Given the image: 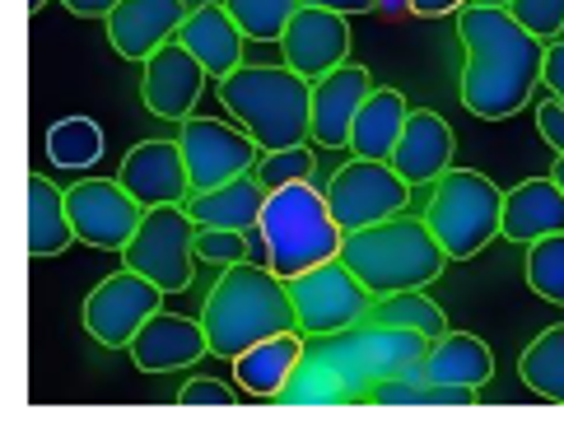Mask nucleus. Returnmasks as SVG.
<instances>
[{
	"label": "nucleus",
	"instance_id": "1",
	"mask_svg": "<svg viewBox=\"0 0 564 424\" xmlns=\"http://www.w3.org/2000/svg\"><path fill=\"white\" fill-rule=\"evenodd\" d=\"M457 43H462V108L480 121H509L532 104L541 85L546 47L528 33L509 10L499 6H462L457 10Z\"/></svg>",
	"mask_w": 564,
	"mask_h": 424
},
{
	"label": "nucleus",
	"instance_id": "2",
	"mask_svg": "<svg viewBox=\"0 0 564 424\" xmlns=\"http://www.w3.org/2000/svg\"><path fill=\"white\" fill-rule=\"evenodd\" d=\"M200 327H206L210 355L229 359V363L243 355V350H252L257 340L280 336V331H299L290 280L275 275L271 267L234 261V267L219 271L215 290L206 294Z\"/></svg>",
	"mask_w": 564,
	"mask_h": 424
},
{
	"label": "nucleus",
	"instance_id": "3",
	"mask_svg": "<svg viewBox=\"0 0 564 424\" xmlns=\"http://www.w3.org/2000/svg\"><path fill=\"white\" fill-rule=\"evenodd\" d=\"M215 94L238 127H243L261 154L290 150L313 140V79H304L290 66H238L234 75L215 79Z\"/></svg>",
	"mask_w": 564,
	"mask_h": 424
},
{
	"label": "nucleus",
	"instance_id": "4",
	"mask_svg": "<svg viewBox=\"0 0 564 424\" xmlns=\"http://www.w3.org/2000/svg\"><path fill=\"white\" fill-rule=\"evenodd\" d=\"M340 261L373 290V298H382V294L434 285L443 267H448V252H443V242L434 238L425 219L392 215L382 225L340 238Z\"/></svg>",
	"mask_w": 564,
	"mask_h": 424
},
{
	"label": "nucleus",
	"instance_id": "5",
	"mask_svg": "<svg viewBox=\"0 0 564 424\" xmlns=\"http://www.w3.org/2000/svg\"><path fill=\"white\" fill-rule=\"evenodd\" d=\"M261 252H267L275 275H304L317 261L340 257V238L346 229L336 225V215L327 206V192L313 187V177L290 182V187L267 192V206H261Z\"/></svg>",
	"mask_w": 564,
	"mask_h": 424
},
{
	"label": "nucleus",
	"instance_id": "6",
	"mask_svg": "<svg viewBox=\"0 0 564 424\" xmlns=\"http://www.w3.org/2000/svg\"><path fill=\"white\" fill-rule=\"evenodd\" d=\"M503 192L476 168H448L434 182V196L425 206V225L443 242L448 261H471L499 238Z\"/></svg>",
	"mask_w": 564,
	"mask_h": 424
},
{
	"label": "nucleus",
	"instance_id": "7",
	"mask_svg": "<svg viewBox=\"0 0 564 424\" xmlns=\"http://www.w3.org/2000/svg\"><path fill=\"white\" fill-rule=\"evenodd\" d=\"M290 294H294V313H299V331L304 336H336L359 327L365 317H373V290L359 280L346 261H317L313 271L290 275Z\"/></svg>",
	"mask_w": 564,
	"mask_h": 424
},
{
	"label": "nucleus",
	"instance_id": "8",
	"mask_svg": "<svg viewBox=\"0 0 564 424\" xmlns=\"http://www.w3.org/2000/svg\"><path fill=\"white\" fill-rule=\"evenodd\" d=\"M196 233H200V225L187 215V206H150L135 238L122 248V257L131 271L150 275L164 294H183V290H192Z\"/></svg>",
	"mask_w": 564,
	"mask_h": 424
},
{
	"label": "nucleus",
	"instance_id": "9",
	"mask_svg": "<svg viewBox=\"0 0 564 424\" xmlns=\"http://www.w3.org/2000/svg\"><path fill=\"white\" fill-rule=\"evenodd\" d=\"M327 206L336 215V225L355 233V229H369L382 225L392 215H406L411 206V182L401 177L388 159H350L340 164L327 182Z\"/></svg>",
	"mask_w": 564,
	"mask_h": 424
},
{
	"label": "nucleus",
	"instance_id": "10",
	"mask_svg": "<svg viewBox=\"0 0 564 424\" xmlns=\"http://www.w3.org/2000/svg\"><path fill=\"white\" fill-rule=\"evenodd\" d=\"M164 308V290L154 285L150 275H140L131 267H122L117 275H104L98 290H89L85 298V327L98 346L108 350H127L135 331Z\"/></svg>",
	"mask_w": 564,
	"mask_h": 424
},
{
	"label": "nucleus",
	"instance_id": "11",
	"mask_svg": "<svg viewBox=\"0 0 564 424\" xmlns=\"http://www.w3.org/2000/svg\"><path fill=\"white\" fill-rule=\"evenodd\" d=\"M66 206L75 238L98 252H122L145 219V206L122 187V177H79L66 187Z\"/></svg>",
	"mask_w": 564,
	"mask_h": 424
},
{
	"label": "nucleus",
	"instance_id": "12",
	"mask_svg": "<svg viewBox=\"0 0 564 424\" xmlns=\"http://www.w3.org/2000/svg\"><path fill=\"white\" fill-rule=\"evenodd\" d=\"M177 127H183L177 131V145H183V159H187L192 192H210L229 177L257 173L261 145L243 127H229V121H215V117H187Z\"/></svg>",
	"mask_w": 564,
	"mask_h": 424
},
{
	"label": "nucleus",
	"instance_id": "13",
	"mask_svg": "<svg viewBox=\"0 0 564 424\" xmlns=\"http://www.w3.org/2000/svg\"><path fill=\"white\" fill-rule=\"evenodd\" d=\"M280 52H285L290 70H299L304 79H322L327 70L350 61V19L336 10L304 6L290 19L285 37H280Z\"/></svg>",
	"mask_w": 564,
	"mask_h": 424
},
{
	"label": "nucleus",
	"instance_id": "14",
	"mask_svg": "<svg viewBox=\"0 0 564 424\" xmlns=\"http://www.w3.org/2000/svg\"><path fill=\"white\" fill-rule=\"evenodd\" d=\"M122 187L140 200V206H187L192 196V173L177 140H140L122 159Z\"/></svg>",
	"mask_w": 564,
	"mask_h": 424
},
{
	"label": "nucleus",
	"instance_id": "15",
	"mask_svg": "<svg viewBox=\"0 0 564 424\" xmlns=\"http://www.w3.org/2000/svg\"><path fill=\"white\" fill-rule=\"evenodd\" d=\"M187 14H192L187 0H122V6L104 19L108 43L122 61H140V66H145L159 47L183 33Z\"/></svg>",
	"mask_w": 564,
	"mask_h": 424
},
{
	"label": "nucleus",
	"instance_id": "16",
	"mask_svg": "<svg viewBox=\"0 0 564 424\" xmlns=\"http://www.w3.org/2000/svg\"><path fill=\"white\" fill-rule=\"evenodd\" d=\"M210 70L200 66V61L177 43H164L150 61H145V79H140V98H145V108L164 121H187L200 89H206Z\"/></svg>",
	"mask_w": 564,
	"mask_h": 424
},
{
	"label": "nucleus",
	"instance_id": "17",
	"mask_svg": "<svg viewBox=\"0 0 564 424\" xmlns=\"http://www.w3.org/2000/svg\"><path fill=\"white\" fill-rule=\"evenodd\" d=\"M373 94V75L365 66H346L327 70L322 79H313V140L322 150H346L355 117L365 108V98Z\"/></svg>",
	"mask_w": 564,
	"mask_h": 424
},
{
	"label": "nucleus",
	"instance_id": "18",
	"mask_svg": "<svg viewBox=\"0 0 564 424\" xmlns=\"http://www.w3.org/2000/svg\"><path fill=\"white\" fill-rule=\"evenodd\" d=\"M131 363L140 373H173V369H187L200 355H210V340L200 317H177L159 308L145 327L135 331V340L127 346Z\"/></svg>",
	"mask_w": 564,
	"mask_h": 424
},
{
	"label": "nucleus",
	"instance_id": "19",
	"mask_svg": "<svg viewBox=\"0 0 564 424\" xmlns=\"http://www.w3.org/2000/svg\"><path fill=\"white\" fill-rule=\"evenodd\" d=\"M392 168L411 182V187H434V182L453 168V127L438 112L411 108L406 131H401L392 150Z\"/></svg>",
	"mask_w": 564,
	"mask_h": 424
},
{
	"label": "nucleus",
	"instance_id": "20",
	"mask_svg": "<svg viewBox=\"0 0 564 424\" xmlns=\"http://www.w3.org/2000/svg\"><path fill=\"white\" fill-rule=\"evenodd\" d=\"M177 43H183L200 66L210 70V79H225L243 66V29H238V19L225 10V6H210V0H196L183 33H177Z\"/></svg>",
	"mask_w": 564,
	"mask_h": 424
},
{
	"label": "nucleus",
	"instance_id": "21",
	"mask_svg": "<svg viewBox=\"0 0 564 424\" xmlns=\"http://www.w3.org/2000/svg\"><path fill=\"white\" fill-rule=\"evenodd\" d=\"M546 233H564V192L555 177H528V182H518L513 192H503L499 238L536 242Z\"/></svg>",
	"mask_w": 564,
	"mask_h": 424
},
{
	"label": "nucleus",
	"instance_id": "22",
	"mask_svg": "<svg viewBox=\"0 0 564 424\" xmlns=\"http://www.w3.org/2000/svg\"><path fill=\"white\" fill-rule=\"evenodd\" d=\"M261 206H267V187H261L257 173L229 177L210 192H192L187 196V215L200 229H238L252 233L261 225Z\"/></svg>",
	"mask_w": 564,
	"mask_h": 424
},
{
	"label": "nucleus",
	"instance_id": "23",
	"mask_svg": "<svg viewBox=\"0 0 564 424\" xmlns=\"http://www.w3.org/2000/svg\"><path fill=\"white\" fill-rule=\"evenodd\" d=\"M425 382H457V388H486L495 378V355L480 336L471 331H443L430 340L425 359L415 363Z\"/></svg>",
	"mask_w": 564,
	"mask_h": 424
},
{
	"label": "nucleus",
	"instance_id": "24",
	"mask_svg": "<svg viewBox=\"0 0 564 424\" xmlns=\"http://www.w3.org/2000/svg\"><path fill=\"white\" fill-rule=\"evenodd\" d=\"M299 363H304V336L280 331V336L257 340L252 350L238 355L234 359V378H238V388L252 392V396H280L290 388Z\"/></svg>",
	"mask_w": 564,
	"mask_h": 424
},
{
	"label": "nucleus",
	"instance_id": "25",
	"mask_svg": "<svg viewBox=\"0 0 564 424\" xmlns=\"http://www.w3.org/2000/svg\"><path fill=\"white\" fill-rule=\"evenodd\" d=\"M406 94L388 89V85H373V94L365 98V108L355 117V131H350V154L359 159H388L392 164V150L401 131H406Z\"/></svg>",
	"mask_w": 564,
	"mask_h": 424
},
{
	"label": "nucleus",
	"instance_id": "26",
	"mask_svg": "<svg viewBox=\"0 0 564 424\" xmlns=\"http://www.w3.org/2000/svg\"><path fill=\"white\" fill-rule=\"evenodd\" d=\"M75 238L70 225V206H66V192L52 187L47 173H29V257H56L66 252Z\"/></svg>",
	"mask_w": 564,
	"mask_h": 424
},
{
	"label": "nucleus",
	"instance_id": "27",
	"mask_svg": "<svg viewBox=\"0 0 564 424\" xmlns=\"http://www.w3.org/2000/svg\"><path fill=\"white\" fill-rule=\"evenodd\" d=\"M104 150H108V140L94 117H62V121H52V131H47V159H52V168H62V173L94 168L98 159H104Z\"/></svg>",
	"mask_w": 564,
	"mask_h": 424
},
{
	"label": "nucleus",
	"instance_id": "28",
	"mask_svg": "<svg viewBox=\"0 0 564 424\" xmlns=\"http://www.w3.org/2000/svg\"><path fill=\"white\" fill-rule=\"evenodd\" d=\"M373 322L378 327H401V331H420L425 340H438L448 331V313L425 294V290H401V294H382L373 303Z\"/></svg>",
	"mask_w": 564,
	"mask_h": 424
},
{
	"label": "nucleus",
	"instance_id": "29",
	"mask_svg": "<svg viewBox=\"0 0 564 424\" xmlns=\"http://www.w3.org/2000/svg\"><path fill=\"white\" fill-rule=\"evenodd\" d=\"M522 388L546 401H564V327H546L518 359Z\"/></svg>",
	"mask_w": 564,
	"mask_h": 424
},
{
	"label": "nucleus",
	"instance_id": "30",
	"mask_svg": "<svg viewBox=\"0 0 564 424\" xmlns=\"http://www.w3.org/2000/svg\"><path fill=\"white\" fill-rule=\"evenodd\" d=\"M219 6L238 19V29L252 43H280L290 19L304 10V0H219Z\"/></svg>",
	"mask_w": 564,
	"mask_h": 424
},
{
	"label": "nucleus",
	"instance_id": "31",
	"mask_svg": "<svg viewBox=\"0 0 564 424\" xmlns=\"http://www.w3.org/2000/svg\"><path fill=\"white\" fill-rule=\"evenodd\" d=\"M528 285L564 308V233H546L528 242Z\"/></svg>",
	"mask_w": 564,
	"mask_h": 424
},
{
	"label": "nucleus",
	"instance_id": "32",
	"mask_svg": "<svg viewBox=\"0 0 564 424\" xmlns=\"http://www.w3.org/2000/svg\"><path fill=\"white\" fill-rule=\"evenodd\" d=\"M261 187L275 192V187H290V182H304L313 177V150L308 145H290V150H267L257 164Z\"/></svg>",
	"mask_w": 564,
	"mask_h": 424
},
{
	"label": "nucleus",
	"instance_id": "33",
	"mask_svg": "<svg viewBox=\"0 0 564 424\" xmlns=\"http://www.w3.org/2000/svg\"><path fill=\"white\" fill-rule=\"evenodd\" d=\"M509 14L528 33H536L541 43H555V37H564V0H513Z\"/></svg>",
	"mask_w": 564,
	"mask_h": 424
},
{
	"label": "nucleus",
	"instance_id": "34",
	"mask_svg": "<svg viewBox=\"0 0 564 424\" xmlns=\"http://www.w3.org/2000/svg\"><path fill=\"white\" fill-rule=\"evenodd\" d=\"M196 257L206 267H234V261H248V233L238 229H200L196 233Z\"/></svg>",
	"mask_w": 564,
	"mask_h": 424
},
{
	"label": "nucleus",
	"instance_id": "35",
	"mask_svg": "<svg viewBox=\"0 0 564 424\" xmlns=\"http://www.w3.org/2000/svg\"><path fill=\"white\" fill-rule=\"evenodd\" d=\"M177 401H183V406H234L238 392L219 378H192L177 388Z\"/></svg>",
	"mask_w": 564,
	"mask_h": 424
},
{
	"label": "nucleus",
	"instance_id": "36",
	"mask_svg": "<svg viewBox=\"0 0 564 424\" xmlns=\"http://www.w3.org/2000/svg\"><path fill=\"white\" fill-rule=\"evenodd\" d=\"M373 401H382V406H425V378H382Z\"/></svg>",
	"mask_w": 564,
	"mask_h": 424
},
{
	"label": "nucleus",
	"instance_id": "37",
	"mask_svg": "<svg viewBox=\"0 0 564 424\" xmlns=\"http://www.w3.org/2000/svg\"><path fill=\"white\" fill-rule=\"evenodd\" d=\"M536 127H541V140H546L555 154H564V104L560 98H546V104L536 108Z\"/></svg>",
	"mask_w": 564,
	"mask_h": 424
},
{
	"label": "nucleus",
	"instance_id": "38",
	"mask_svg": "<svg viewBox=\"0 0 564 424\" xmlns=\"http://www.w3.org/2000/svg\"><path fill=\"white\" fill-rule=\"evenodd\" d=\"M541 85L551 89V98L564 104V37L546 43V61H541Z\"/></svg>",
	"mask_w": 564,
	"mask_h": 424
},
{
	"label": "nucleus",
	"instance_id": "39",
	"mask_svg": "<svg viewBox=\"0 0 564 424\" xmlns=\"http://www.w3.org/2000/svg\"><path fill=\"white\" fill-rule=\"evenodd\" d=\"M62 6L70 10V14H79V19H108L122 0H62Z\"/></svg>",
	"mask_w": 564,
	"mask_h": 424
},
{
	"label": "nucleus",
	"instance_id": "40",
	"mask_svg": "<svg viewBox=\"0 0 564 424\" xmlns=\"http://www.w3.org/2000/svg\"><path fill=\"white\" fill-rule=\"evenodd\" d=\"M462 6H471V0H411V10H415V14H425V19H438V14H457Z\"/></svg>",
	"mask_w": 564,
	"mask_h": 424
},
{
	"label": "nucleus",
	"instance_id": "41",
	"mask_svg": "<svg viewBox=\"0 0 564 424\" xmlns=\"http://www.w3.org/2000/svg\"><path fill=\"white\" fill-rule=\"evenodd\" d=\"M304 6H317V10H336V14H369L378 0H304Z\"/></svg>",
	"mask_w": 564,
	"mask_h": 424
},
{
	"label": "nucleus",
	"instance_id": "42",
	"mask_svg": "<svg viewBox=\"0 0 564 424\" xmlns=\"http://www.w3.org/2000/svg\"><path fill=\"white\" fill-rule=\"evenodd\" d=\"M382 19H406V14H415L411 10V0H378V6H373Z\"/></svg>",
	"mask_w": 564,
	"mask_h": 424
},
{
	"label": "nucleus",
	"instance_id": "43",
	"mask_svg": "<svg viewBox=\"0 0 564 424\" xmlns=\"http://www.w3.org/2000/svg\"><path fill=\"white\" fill-rule=\"evenodd\" d=\"M551 177H555V182H560V192H564V154H560V159H555V168H551Z\"/></svg>",
	"mask_w": 564,
	"mask_h": 424
},
{
	"label": "nucleus",
	"instance_id": "44",
	"mask_svg": "<svg viewBox=\"0 0 564 424\" xmlns=\"http://www.w3.org/2000/svg\"><path fill=\"white\" fill-rule=\"evenodd\" d=\"M471 6H499V10H509L513 0H471Z\"/></svg>",
	"mask_w": 564,
	"mask_h": 424
},
{
	"label": "nucleus",
	"instance_id": "45",
	"mask_svg": "<svg viewBox=\"0 0 564 424\" xmlns=\"http://www.w3.org/2000/svg\"><path fill=\"white\" fill-rule=\"evenodd\" d=\"M43 6H47V0H29V10H33V14H37V10H43Z\"/></svg>",
	"mask_w": 564,
	"mask_h": 424
}]
</instances>
